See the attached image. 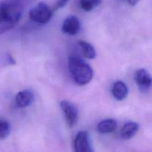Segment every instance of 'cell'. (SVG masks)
Listing matches in <instances>:
<instances>
[{
	"instance_id": "3",
	"label": "cell",
	"mask_w": 152,
	"mask_h": 152,
	"mask_svg": "<svg viewBox=\"0 0 152 152\" xmlns=\"http://www.w3.org/2000/svg\"><path fill=\"white\" fill-rule=\"evenodd\" d=\"M53 10L46 3L39 2L29 12L30 19L37 24H45L50 21Z\"/></svg>"
},
{
	"instance_id": "16",
	"label": "cell",
	"mask_w": 152,
	"mask_h": 152,
	"mask_svg": "<svg viewBox=\"0 0 152 152\" xmlns=\"http://www.w3.org/2000/svg\"><path fill=\"white\" fill-rule=\"evenodd\" d=\"M124 1H126V2L129 4H130L131 6H134L136 5L140 0H124Z\"/></svg>"
},
{
	"instance_id": "7",
	"label": "cell",
	"mask_w": 152,
	"mask_h": 152,
	"mask_svg": "<svg viewBox=\"0 0 152 152\" xmlns=\"http://www.w3.org/2000/svg\"><path fill=\"white\" fill-rule=\"evenodd\" d=\"M64 33L68 35H76L80 30V19L75 16H69L64 20L62 26Z\"/></svg>"
},
{
	"instance_id": "13",
	"label": "cell",
	"mask_w": 152,
	"mask_h": 152,
	"mask_svg": "<svg viewBox=\"0 0 152 152\" xmlns=\"http://www.w3.org/2000/svg\"><path fill=\"white\" fill-rule=\"evenodd\" d=\"M102 0H80V6L85 11H91L96 8L102 2Z\"/></svg>"
},
{
	"instance_id": "8",
	"label": "cell",
	"mask_w": 152,
	"mask_h": 152,
	"mask_svg": "<svg viewBox=\"0 0 152 152\" xmlns=\"http://www.w3.org/2000/svg\"><path fill=\"white\" fill-rule=\"evenodd\" d=\"M34 101V94L29 89L21 91L16 94L15 102L18 108H23L30 106Z\"/></svg>"
},
{
	"instance_id": "9",
	"label": "cell",
	"mask_w": 152,
	"mask_h": 152,
	"mask_svg": "<svg viewBox=\"0 0 152 152\" xmlns=\"http://www.w3.org/2000/svg\"><path fill=\"white\" fill-rule=\"evenodd\" d=\"M111 92L113 96L117 100L122 101L127 97L129 94V88L124 82L117 81L113 85Z\"/></svg>"
},
{
	"instance_id": "11",
	"label": "cell",
	"mask_w": 152,
	"mask_h": 152,
	"mask_svg": "<svg viewBox=\"0 0 152 152\" xmlns=\"http://www.w3.org/2000/svg\"><path fill=\"white\" fill-rule=\"evenodd\" d=\"M117 127V123L114 119H105L99 122L96 126V130L99 133H112Z\"/></svg>"
},
{
	"instance_id": "12",
	"label": "cell",
	"mask_w": 152,
	"mask_h": 152,
	"mask_svg": "<svg viewBox=\"0 0 152 152\" xmlns=\"http://www.w3.org/2000/svg\"><path fill=\"white\" fill-rule=\"evenodd\" d=\"M78 43L80 47L81 48L82 50H83V54L84 57L89 59H94L96 57V50L91 43L83 41V40H80V41H79Z\"/></svg>"
},
{
	"instance_id": "5",
	"label": "cell",
	"mask_w": 152,
	"mask_h": 152,
	"mask_svg": "<svg viewBox=\"0 0 152 152\" xmlns=\"http://www.w3.org/2000/svg\"><path fill=\"white\" fill-rule=\"evenodd\" d=\"M74 150L76 152L94 151L90 136L87 132L81 131L77 134L74 140Z\"/></svg>"
},
{
	"instance_id": "6",
	"label": "cell",
	"mask_w": 152,
	"mask_h": 152,
	"mask_svg": "<svg viewBox=\"0 0 152 152\" xmlns=\"http://www.w3.org/2000/svg\"><path fill=\"white\" fill-rule=\"evenodd\" d=\"M135 80L138 88L141 92L147 93L151 87L152 79L151 74L147 70L140 68L137 70L135 74Z\"/></svg>"
},
{
	"instance_id": "14",
	"label": "cell",
	"mask_w": 152,
	"mask_h": 152,
	"mask_svg": "<svg viewBox=\"0 0 152 152\" xmlns=\"http://www.w3.org/2000/svg\"><path fill=\"white\" fill-rule=\"evenodd\" d=\"M10 125L8 121L0 118V140H4L10 135Z\"/></svg>"
},
{
	"instance_id": "15",
	"label": "cell",
	"mask_w": 152,
	"mask_h": 152,
	"mask_svg": "<svg viewBox=\"0 0 152 152\" xmlns=\"http://www.w3.org/2000/svg\"><path fill=\"white\" fill-rule=\"evenodd\" d=\"M70 0H56V2L54 3V5H53V8H52L53 12H54L55 10H59V9L63 7L64 6L66 5V4Z\"/></svg>"
},
{
	"instance_id": "1",
	"label": "cell",
	"mask_w": 152,
	"mask_h": 152,
	"mask_svg": "<svg viewBox=\"0 0 152 152\" xmlns=\"http://www.w3.org/2000/svg\"><path fill=\"white\" fill-rule=\"evenodd\" d=\"M34 0H3L0 3V35L10 31L22 18L27 6Z\"/></svg>"
},
{
	"instance_id": "10",
	"label": "cell",
	"mask_w": 152,
	"mask_h": 152,
	"mask_svg": "<svg viewBox=\"0 0 152 152\" xmlns=\"http://www.w3.org/2000/svg\"><path fill=\"white\" fill-rule=\"evenodd\" d=\"M139 125L135 122L129 121L124 124L121 130V137L124 140H130L136 135L139 131Z\"/></svg>"
},
{
	"instance_id": "4",
	"label": "cell",
	"mask_w": 152,
	"mask_h": 152,
	"mask_svg": "<svg viewBox=\"0 0 152 152\" xmlns=\"http://www.w3.org/2000/svg\"><path fill=\"white\" fill-rule=\"evenodd\" d=\"M60 107L65 114L67 125L69 128H73L78 121V108L75 104L68 100H62L60 102Z\"/></svg>"
},
{
	"instance_id": "2",
	"label": "cell",
	"mask_w": 152,
	"mask_h": 152,
	"mask_svg": "<svg viewBox=\"0 0 152 152\" xmlns=\"http://www.w3.org/2000/svg\"><path fill=\"white\" fill-rule=\"evenodd\" d=\"M68 70L74 81L79 86H86L91 81L94 71L91 67L77 56L68 58Z\"/></svg>"
}]
</instances>
